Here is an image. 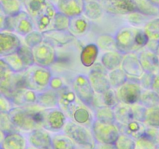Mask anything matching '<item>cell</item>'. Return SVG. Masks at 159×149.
<instances>
[{
  "label": "cell",
  "mask_w": 159,
  "mask_h": 149,
  "mask_svg": "<svg viewBox=\"0 0 159 149\" xmlns=\"http://www.w3.org/2000/svg\"><path fill=\"white\" fill-rule=\"evenodd\" d=\"M116 50L123 54L134 53L146 46L149 38L143 30L123 27L115 34Z\"/></svg>",
  "instance_id": "obj_1"
},
{
  "label": "cell",
  "mask_w": 159,
  "mask_h": 149,
  "mask_svg": "<svg viewBox=\"0 0 159 149\" xmlns=\"http://www.w3.org/2000/svg\"><path fill=\"white\" fill-rule=\"evenodd\" d=\"M45 109L38 104L14 106L10 110L12 121L16 127L24 130H32L42 126Z\"/></svg>",
  "instance_id": "obj_2"
},
{
  "label": "cell",
  "mask_w": 159,
  "mask_h": 149,
  "mask_svg": "<svg viewBox=\"0 0 159 149\" xmlns=\"http://www.w3.org/2000/svg\"><path fill=\"white\" fill-rule=\"evenodd\" d=\"M25 87L37 92L49 88L53 74L49 68L34 65L22 72Z\"/></svg>",
  "instance_id": "obj_3"
},
{
  "label": "cell",
  "mask_w": 159,
  "mask_h": 149,
  "mask_svg": "<svg viewBox=\"0 0 159 149\" xmlns=\"http://www.w3.org/2000/svg\"><path fill=\"white\" fill-rule=\"evenodd\" d=\"M6 30L24 36L36 29L30 15L25 10H22L14 16H7Z\"/></svg>",
  "instance_id": "obj_4"
},
{
  "label": "cell",
  "mask_w": 159,
  "mask_h": 149,
  "mask_svg": "<svg viewBox=\"0 0 159 149\" xmlns=\"http://www.w3.org/2000/svg\"><path fill=\"white\" fill-rule=\"evenodd\" d=\"M73 92L78 100L88 107L94 106L95 92L91 86L89 79L85 74H77L73 81Z\"/></svg>",
  "instance_id": "obj_5"
},
{
  "label": "cell",
  "mask_w": 159,
  "mask_h": 149,
  "mask_svg": "<svg viewBox=\"0 0 159 149\" xmlns=\"http://www.w3.org/2000/svg\"><path fill=\"white\" fill-rule=\"evenodd\" d=\"M142 90L139 80L128 79L127 81L116 89V94L120 103L134 105L140 103Z\"/></svg>",
  "instance_id": "obj_6"
},
{
  "label": "cell",
  "mask_w": 159,
  "mask_h": 149,
  "mask_svg": "<svg viewBox=\"0 0 159 149\" xmlns=\"http://www.w3.org/2000/svg\"><path fill=\"white\" fill-rule=\"evenodd\" d=\"M32 52L34 59V65L38 66L49 68L57 59L56 48L45 40L32 48Z\"/></svg>",
  "instance_id": "obj_7"
},
{
  "label": "cell",
  "mask_w": 159,
  "mask_h": 149,
  "mask_svg": "<svg viewBox=\"0 0 159 149\" xmlns=\"http://www.w3.org/2000/svg\"><path fill=\"white\" fill-rule=\"evenodd\" d=\"M108 71L102 63H94L88 77L94 92L101 95L111 88L108 77Z\"/></svg>",
  "instance_id": "obj_8"
},
{
  "label": "cell",
  "mask_w": 159,
  "mask_h": 149,
  "mask_svg": "<svg viewBox=\"0 0 159 149\" xmlns=\"http://www.w3.org/2000/svg\"><path fill=\"white\" fill-rule=\"evenodd\" d=\"M104 11L111 15L126 16L137 11L135 0H97Z\"/></svg>",
  "instance_id": "obj_9"
},
{
  "label": "cell",
  "mask_w": 159,
  "mask_h": 149,
  "mask_svg": "<svg viewBox=\"0 0 159 149\" xmlns=\"http://www.w3.org/2000/svg\"><path fill=\"white\" fill-rule=\"evenodd\" d=\"M93 132L98 141L103 144H113L119 137L118 128L114 124L95 121L93 123Z\"/></svg>",
  "instance_id": "obj_10"
},
{
  "label": "cell",
  "mask_w": 159,
  "mask_h": 149,
  "mask_svg": "<svg viewBox=\"0 0 159 149\" xmlns=\"http://www.w3.org/2000/svg\"><path fill=\"white\" fill-rule=\"evenodd\" d=\"M22 43L15 33L4 30L0 31V57L3 58L13 54L21 46Z\"/></svg>",
  "instance_id": "obj_11"
},
{
  "label": "cell",
  "mask_w": 159,
  "mask_h": 149,
  "mask_svg": "<svg viewBox=\"0 0 159 149\" xmlns=\"http://www.w3.org/2000/svg\"><path fill=\"white\" fill-rule=\"evenodd\" d=\"M121 68L126 73L128 79H131L139 80L138 79H140L144 72L139 61L138 55L135 53L123 54Z\"/></svg>",
  "instance_id": "obj_12"
},
{
  "label": "cell",
  "mask_w": 159,
  "mask_h": 149,
  "mask_svg": "<svg viewBox=\"0 0 159 149\" xmlns=\"http://www.w3.org/2000/svg\"><path fill=\"white\" fill-rule=\"evenodd\" d=\"M26 88L22 73L12 72L0 80V93L7 96L9 99L18 89Z\"/></svg>",
  "instance_id": "obj_13"
},
{
  "label": "cell",
  "mask_w": 159,
  "mask_h": 149,
  "mask_svg": "<svg viewBox=\"0 0 159 149\" xmlns=\"http://www.w3.org/2000/svg\"><path fill=\"white\" fill-rule=\"evenodd\" d=\"M65 132L77 144L91 147L93 145L92 136L89 131L80 124L68 123L66 125Z\"/></svg>",
  "instance_id": "obj_14"
},
{
  "label": "cell",
  "mask_w": 159,
  "mask_h": 149,
  "mask_svg": "<svg viewBox=\"0 0 159 149\" xmlns=\"http://www.w3.org/2000/svg\"><path fill=\"white\" fill-rule=\"evenodd\" d=\"M57 11L56 5L52 2H48L45 10L34 20L35 29L42 33L46 30H52L53 22Z\"/></svg>",
  "instance_id": "obj_15"
},
{
  "label": "cell",
  "mask_w": 159,
  "mask_h": 149,
  "mask_svg": "<svg viewBox=\"0 0 159 149\" xmlns=\"http://www.w3.org/2000/svg\"><path fill=\"white\" fill-rule=\"evenodd\" d=\"M66 120L65 113L59 108L45 109L42 125L48 129L59 130L64 126Z\"/></svg>",
  "instance_id": "obj_16"
},
{
  "label": "cell",
  "mask_w": 159,
  "mask_h": 149,
  "mask_svg": "<svg viewBox=\"0 0 159 149\" xmlns=\"http://www.w3.org/2000/svg\"><path fill=\"white\" fill-rule=\"evenodd\" d=\"M43 39L49 42L55 48H61L73 41L75 36H73L69 30H49L42 33Z\"/></svg>",
  "instance_id": "obj_17"
},
{
  "label": "cell",
  "mask_w": 159,
  "mask_h": 149,
  "mask_svg": "<svg viewBox=\"0 0 159 149\" xmlns=\"http://www.w3.org/2000/svg\"><path fill=\"white\" fill-rule=\"evenodd\" d=\"M58 92L59 100H58V107L68 116H70L73 106L77 102L78 99L73 89L66 86H64Z\"/></svg>",
  "instance_id": "obj_18"
},
{
  "label": "cell",
  "mask_w": 159,
  "mask_h": 149,
  "mask_svg": "<svg viewBox=\"0 0 159 149\" xmlns=\"http://www.w3.org/2000/svg\"><path fill=\"white\" fill-rule=\"evenodd\" d=\"M84 3V0H58L56 6L58 11L71 18L83 14Z\"/></svg>",
  "instance_id": "obj_19"
},
{
  "label": "cell",
  "mask_w": 159,
  "mask_h": 149,
  "mask_svg": "<svg viewBox=\"0 0 159 149\" xmlns=\"http://www.w3.org/2000/svg\"><path fill=\"white\" fill-rule=\"evenodd\" d=\"M38 92L27 88L18 89L10 96V100L14 106H24L37 104Z\"/></svg>",
  "instance_id": "obj_20"
},
{
  "label": "cell",
  "mask_w": 159,
  "mask_h": 149,
  "mask_svg": "<svg viewBox=\"0 0 159 149\" xmlns=\"http://www.w3.org/2000/svg\"><path fill=\"white\" fill-rule=\"evenodd\" d=\"M70 117L79 124L88 125L93 121L92 115L90 109L86 105L82 103L79 100L73 106Z\"/></svg>",
  "instance_id": "obj_21"
},
{
  "label": "cell",
  "mask_w": 159,
  "mask_h": 149,
  "mask_svg": "<svg viewBox=\"0 0 159 149\" xmlns=\"http://www.w3.org/2000/svg\"><path fill=\"white\" fill-rule=\"evenodd\" d=\"M59 95L58 92L53 89H48L38 92L37 96V104L43 109H52L58 107Z\"/></svg>",
  "instance_id": "obj_22"
},
{
  "label": "cell",
  "mask_w": 159,
  "mask_h": 149,
  "mask_svg": "<svg viewBox=\"0 0 159 149\" xmlns=\"http://www.w3.org/2000/svg\"><path fill=\"white\" fill-rule=\"evenodd\" d=\"M90 27L89 19L82 14L70 18L69 31L75 36H82L88 33Z\"/></svg>",
  "instance_id": "obj_23"
},
{
  "label": "cell",
  "mask_w": 159,
  "mask_h": 149,
  "mask_svg": "<svg viewBox=\"0 0 159 149\" xmlns=\"http://www.w3.org/2000/svg\"><path fill=\"white\" fill-rule=\"evenodd\" d=\"M99 54V48L96 44H88L81 50L80 60L82 65L87 68H91L97 61Z\"/></svg>",
  "instance_id": "obj_24"
},
{
  "label": "cell",
  "mask_w": 159,
  "mask_h": 149,
  "mask_svg": "<svg viewBox=\"0 0 159 149\" xmlns=\"http://www.w3.org/2000/svg\"><path fill=\"white\" fill-rule=\"evenodd\" d=\"M123 58V54L118 51H105L101 57V63L110 71L121 67Z\"/></svg>",
  "instance_id": "obj_25"
},
{
  "label": "cell",
  "mask_w": 159,
  "mask_h": 149,
  "mask_svg": "<svg viewBox=\"0 0 159 149\" xmlns=\"http://www.w3.org/2000/svg\"><path fill=\"white\" fill-rule=\"evenodd\" d=\"M25 11L30 15L33 21L39 16L50 2L49 0H22Z\"/></svg>",
  "instance_id": "obj_26"
},
{
  "label": "cell",
  "mask_w": 159,
  "mask_h": 149,
  "mask_svg": "<svg viewBox=\"0 0 159 149\" xmlns=\"http://www.w3.org/2000/svg\"><path fill=\"white\" fill-rule=\"evenodd\" d=\"M103 8L97 0H91L85 2L84 6L83 15L86 16L89 20H98L103 16Z\"/></svg>",
  "instance_id": "obj_27"
},
{
  "label": "cell",
  "mask_w": 159,
  "mask_h": 149,
  "mask_svg": "<svg viewBox=\"0 0 159 149\" xmlns=\"http://www.w3.org/2000/svg\"><path fill=\"white\" fill-rule=\"evenodd\" d=\"M138 58L143 71L146 72H152L158 65L157 56L148 50L140 51L138 54Z\"/></svg>",
  "instance_id": "obj_28"
},
{
  "label": "cell",
  "mask_w": 159,
  "mask_h": 149,
  "mask_svg": "<svg viewBox=\"0 0 159 149\" xmlns=\"http://www.w3.org/2000/svg\"><path fill=\"white\" fill-rule=\"evenodd\" d=\"M116 121L121 123L122 124H126L133 121V114L130 105L124 104L119 102L117 106L113 108Z\"/></svg>",
  "instance_id": "obj_29"
},
{
  "label": "cell",
  "mask_w": 159,
  "mask_h": 149,
  "mask_svg": "<svg viewBox=\"0 0 159 149\" xmlns=\"http://www.w3.org/2000/svg\"><path fill=\"white\" fill-rule=\"evenodd\" d=\"M30 141L34 146L40 148H48L52 145L49 134L41 130H35L30 134Z\"/></svg>",
  "instance_id": "obj_30"
},
{
  "label": "cell",
  "mask_w": 159,
  "mask_h": 149,
  "mask_svg": "<svg viewBox=\"0 0 159 149\" xmlns=\"http://www.w3.org/2000/svg\"><path fill=\"white\" fill-rule=\"evenodd\" d=\"M4 149H24L25 147V140L17 133L7 134L2 141Z\"/></svg>",
  "instance_id": "obj_31"
},
{
  "label": "cell",
  "mask_w": 159,
  "mask_h": 149,
  "mask_svg": "<svg viewBox=\"0 0 159 149\" xmlns=\"http://www.w3.org/2000/svg\"><path fill=\"white\" fill-rule=\"evenodd\" d=\"M0 6L7 16H14L24 10L22 0H0Z\"/></svg>",
  "instance_id": "obj_32"
},
{
  "label": "cell",
  "mask_w": 159,
  "mask_h": 149,
  "mask_svg": "<svg viewBox=\"0 0 159 149\" xmlns=\"http://www.w3.org/2000/svg\"><path fill=\"white\" fill-rule=\"evenodd\" d=\"M96 121L107 124H114L116 122V117L113 109L105 105L98 106L95 109Z\"/></svg>",
  "instance_id": "obj_33"
},
{
  "label": "cell",
  "mask_w": 159,
  "mask_h": 149,
  "mask_svg": "<svg viewBox=\"0 0 159 149\" xmlns=\"http://www.w3.org/2000/svg\"><path fill=\"white\" fill-rule=\"evenodd\" d=\"M108 77L111 88L113 89H118L128 80V76L121 67L108 71Z\"/></svg>",
  "instance_id": "obj_34"
},
{
  "label": "cell",
  "mask_w": 159,
  "mask_h": 149,
  "mask_svg": "<svg viewBox=\"0 0 159 149\" xmlns=\"http://www.w3.org/2000/svg\"><path fill=\"white\" fill-rule=\"evenodd\" d=\"M3 59L7 62V65H9V67H10L13 72L22 73L27 68L26 65H24L22 58L19 55L17 51L3 57Z\"/></svg>",
  "instance_id": "obj_35"
},
{
  "label": "cell",
  "mask_w": 159,
  "mask_h": 149,
  "mask_svg": "<svg viewBox=\"0 0 159 149\" xmlns=\"http://www.w3.org/2000/svg\"><path fill=\"white\" fill-rule=\"evenodd\" d=\"M96 45L98 47L99 50L104 51H117L116 46L115 36L108 33L101 34L98 36L96 40Z\"/></svg>",
  "instance_id": "obj_36"
},
{
  "label": "cell",
  "mask_w": 159,
  "mask_h": 149,
  "mask_svg": "<svg viewBox=\"0 0 159 149\" xmlns=\"http://www.w3.org/2000/svg\"><path fill=\"white\" fill-rule=\"evenodd\" d=\"M137 11L144 16H156L159 13V9L150 0H135Z\"/></svg>",
  "instance_id": "obj_37"
},
{
  "label": "cell",
  "mask_w": 159,
  "mask_h": 149,
  "mask_svg": "<svg viewBox=\"0 0 159 149\" xmlns=\"http://www.w3.org/2000/svg\"><path fill=\"white\" fill-rule=\"evenodd\" d=\"M101 99H102V102L103 103L102 105H105V106L111 107L112 109L115 106H117L118 103H119L116 91L113 88H110L105 92L101 94Z\"/></svg>",
  "instance_id": "obj_38"
},
{
  "label": "cell",
  "mask_w": 159,
  "mask_h": 149,
  "mask_svg": "<svg viewBox=\"0 0 159 149\" xmlns=\"http://www.w3.org/2000/svg\"><path fill=\"white\" fill-rule=\"evenodd\" d=\"M17 53L20 56L24 65H26L27 68L34 65V59L32 48H29L25 44H24V45L22 44L19 49L17 50Z\"/></svg>",
  "instance_id": "obj_39"
},
{
  "label": "cell",
  "mask_w": 159,
  "mask_h": 149,
  "mask_svg": "<svg viewBox=\"0 0 159 149\" xmlns=\"http://www.w3.org/2000/svg\"><path fill=\"white\" fill-rule=\"evenodd\" d=\"M52 145L55 149H73L74 144L68 137L57 135L52 140Z\"/></svg>",
  "instance_id": "obj_40"
},
{
  "label": "cell",
  "mask_w": 159,
  "mask_h": 149,
  "mask_svg": "<svg viewBox=\"0 0 159 149\" xmlns=\"http://www.w3.org/2000/svg\"><path fill=\"white\" fill-rule=\"evenodd\" d=\"M43 40L44 39L42 33L37 30L30 32L26 36H24V44L30 48H34L35 46L39 45L41 42L43 41Z\"/></svg>",
  "instance_id": "obj_41"
},
{
  "label": "cell",
  "mask_w": 159,
  "mask_h": 149,
  "mask_svg": "<svg viewBox=\"0 0 159 149\" xmlns=\"http://www.w3.org/2000/svg\"><path fill=\"white\" fill-rule=\"evenodd\" d=\"M70 17L57 11L53 22V29L57 30H69Z\"/></svg>",
  "instance_id": "obj_42"
},
{
  "label": "cell",
  "mask_w": 159,
  "mask_h": 149,
  "mask_svg": "<svg viewBox=\"0 0 159 149\" xmlns=\"http://www.w3.org/2000/svg\"><path fill=\"white\" fill-rule=\"evenodd\" d=\"M143 31L151 39L159 38V19H153L145 25Z\"/></svg>",
  "instance_id": "obj_43"
},
{
  "label": "cell",
  "mask_w": 159,
  "mask_h": 149,
  "mask_svg": "<svg viewBox=\"0 0 159 149\" xmlns=\"http://www.w3.org/2000/svg\"><path fill=\"white\" fill-rule=\"evenodd\" d=\"M14 127L15 124H13L9 112L0 113V130L9 134L13 131Z\"/></svg>",
  "instance_id": "obj_44"
},
{
  "label": "cell",
  "mask_w": 159,
  "mask_h": 149,
  "mask_svg": "<svg viewBox=\"0 0 159 149\" xmlns=\"http://www.w3.org/2000/svg\"><path fill=\"white\" fill-rule=\"evenodd\" d=\"M116 147L118 149H134V142L129 137L125 135H119L116 142Z\"/></svg>",
  "instance_id": "obj_45"
},
{
  "label": "cell",
  "mask_w": 159,
  "mask_h": 149,
  "mask_svg": "<svg viewBox=\"0 0 159 149\" xmlns=\"http://www.w3.org/2000/svg\"><path fill=\"white\" fill-rule=\"evenodd\" d=\"M157 102V97L154 92H142L141 96H140V103L141 105L145 106H154L156 103Z\"/></svg>",
  "instance_id": "obj_46"
},
{
  "label": "cell",
  "mask_w": 159,
  "mask_h": 149,
  "mask_svg": "<svg viewBox=\"0 0 159 149\" xmlns=\"http://www.w3.org/2000/svg\"><path fill=\"white\" fill-rule=\"evenodd\" d=\"M131 110H132L133 119L137 121H141L145 119L146 116V109L140 103L131 105Z\"/></svg>",
  "instance_id": "obj_47"
},
{
  "label": "cell",
  "mask_w": 159,
  "mask_h": 149,
  "mask_svg": "<svg viewBox=\"0 0 159 149\" xmlns=\"http://www.w3.org/2000/svg\"><path fill=\"white\" fill-rule=\"evenodd\" d=\"M126 19L132 26H139L140 24L143 23L144 20L146 19L147 16H144L142 13H139V12L135 11L133 13H129V14L126 15Z\"/></svg>",
  "instance_id": "obj_48"
},
{
  "label": "cell",
  "mask_w": 159,
  "mask_h": 149,
  "mask_svg": "<svg viewBox=\"0 0 159 149\" xmlns=\"http://www.w3.org/2000/svg\"><path fill=\"white\" fill-rule=\"evenodd\" d=\"M151 125H159V110L158 109H149L146 112L145 119Z\"/></svg>",
  "instance_id": "obj_49"
},
{
  "label": "cell",
  "mask_w": 159,
  "mask_h": 149,
  "mask_svg": "<svg viewBox=\"0 0 159 149\" xmlns=\"http://www.w3.org/2000/svg\"><path fill=\"white\" fill-rule=\"evenodd\" d=\"M13 107H14V105L11 100L7 96L0 93V113L10 112Z\"/></svg>",
  "instance_id": "obj_50"
},
{
  "label": "cell",
  "mask_w": 159,
  "mask_h": 149,
  "mask_svg": "<svg viewBox=\"0 0 159 149\" xmlns=\"http://www.w3.org/2000/svg\"><path fill=\"white\" fill-rule=\"evenodd\" d=\"M140 129H141V126L139 121L133 120L130 122L126 124V130H127V133L129 134L132 135L136 134L137 133L140 132Z\"/></svg>",
  "instance_id": "obj_51"
},
{
  "label": "cell",
  "mask_w": 159,
  "mask_h": 149,
  "mask_svg": "<svg viewBox=\"0 0 159 149\" xmlns=\"http://www.w3.org/2000/svg\"><path fill=\"white\" fill-rule=\"evenodd\" d=\"M13 71H11L9 65H7V62H5L3 58L0 57V80H2L5 77H7L8 74L12 73Z\"/></svg>",
  "instance_id": "obj_52"
},
{
  "label": "cell",
  "mask_w": 159,
  "mask_h": 149,
  "mask_svg": "<svg viewBox=\"0 0 159 149\" xmlns=\"http://www.w3.org/2000/svg\"><path fill=\"white\" fill-rule=\"evenodd\" d=\"M151 73L146 72L143 73L141 75V77L139 79V83H140V87L145 88V89H148L149 88L148 86H152L153 82L151 81Z\"/></svg>",
  "instance_id": "obj_53"
},
{
  "label": "cell",
  "mask_w": 159,
  "mask_h": 149,
  "mask_svg": "<svg viewBox=\"0 0 159 149\" xmlns=\"http://www.w3.org/2000/svg\"><path fill=\"white\" fill-rule=\"evenodd\" d=\"M64 86H65V85H64L63 81H62V79L57 76H52L51 81H50V89H53V90L59 91V89H62Z\"/></svg>",
  "instance_id": "obj_54"
},
{
  "label": "cell",
  "mask_w": 159,
  "mask_h": 149,
  "mask_svg": "<svg viewBox=\"0 0 159 149\" xmlns=\"http://www.w3.org/2000/svg\"><path fill=\"white\" fill-rule=\"evenodd\" d=\"M6 21H7V16L3 13L2 9H0V31L6 30Z\"/></svg>",
  "instance_id": "obj_55"
},
{
  "label": "cell",
  "mask_w": 159,
  "mask_h": 149,
  "mask_svg": "<svg viewBox=\"0 0 159 149\" xmlns=\"http://www.w3.org/2000/svg\"><path fill=\"white\" fill-rule=\"evenodd\" d=\"M5 136L6 135L4 134V132L2 130H0V141H3V139L5 138Z\"/></svg>",
  "instance_id": "obj_56"
},
{
  "label": "cell",
  "mask_w": 159,
  "mask_h": 149,
  "mask_svg": "<svg viewBox=\"0 0 159 149\" xmlns=\"http://www.w3.org/2000/svg\"><path fill=\"white\" fill-rule=\"evenodd\" d=\"M153 4H154L157 6H159V0H150Z\"/></svg>",
  "instance_id": "obj_57"
},
{
  "label": "cell",
  "mask_w": 159,
  "mask_h": 149,
  "mask_svg": "<svg viewBox=\"0 0 159 149\" xmlns=\"http://www.w3.org/2000/svg\"><path fill=\"white\" fill-rule=\"evenodd\" d=\"M50 2H52L53 4H55V5H56V3L58 2V0H49Z\"/></svg>",
  "instance_id": "obj_58"
},
{
  "label": "cell",
  "mask_w": 159,
  "mask_h": 149,
  "mask_svg": "<svg viewBox=\"0 0 159 149\" xmlns=\"http://www.w3.org/2000/svg\"><path fill=\"white\" fill-rule=\"evenodd\" d=\"M84 2H88V1H91V0H84Z\"/></svg>",
  "instance_id": "obj_59"
}]
</instances>
